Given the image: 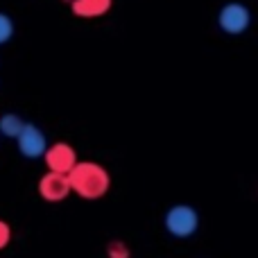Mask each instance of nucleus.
<instances>
[{"mask_svg": "<svg viewBox=\"0 0 258 258\" xmlns=\"http://www.w3.org/2000/svg\"><path fill=\"white\" fill-rule=\"evenodd\" d=\"M68 181H71V190L84 200H100L102 195H107L111 186L109 172L93 161H77V165L68 172Z\"/></svg>", "mask_w": 258, "mask_h": 258, "instance_id": "1", "label": "nucleus"}, {"mask_svg": "<svg viewBox=\"0 0 258 258\" xmlns=\"http://www.w3.org/2000/svg\"><path fill=\"white\" fill-rule=\"evenodd\" d=\"M165 231L174 238H190L200 227V215L192 206L177 204L165 213Z\"/></svg>", "mask_w": 258, "mask_h": 258, "instance_id": "2", "label": "nucleus"}, {"mask_svg": "<svg viewBox=\"0 0 258 258\" xmlns=\"http://www.w3.org/2000/svg\"><path fill=\"white\" fill-rule=\"evenodd\" d=\"M218 25L227 34L238 36L251 25V12L242 3H227L218 12Z\"/></svg>", "mask_w": 258, "mask_h": 258, "instance_id": "3", "label": "nucleus"}, {"mask_svg": "<svg viewBox=\"0 0 258 258\" xmlns=\"http://www.w3.org/2000/svg\"><path fill=\"white\" fill-rule=\"evenodd\" d=\"M16 143H18V152L25 159H43L50 147L45 134L36 125H32V122H25V127H23L21 136L16 138Z\"/></svg>", "mask_w": 258, "mask_h": 258, "instance_id": "4", "label": "nucleus"}, {"mask_svg": "<svg viewBox=\"0 0 258 258\" xmlns=\"http://www.w3.org/2000/svg\"><path fill=\"white\" fill-rule=\"evenodd\" d=\"M43 161L48 165V170H52V172L68 174L77 165V154L68 143H54V145L48 147Z\"/></svg>", "mask_w": 258, "mask_h": 258, "instance_id": "5", "label": "nucleus"}, {"mask_svg": "<svg viewBox=\"0 0 258 258\" xmlns=\"http://www.w3.org/2000/svg\"><path fill=\"white\" fill-rule=\"evenodd\" d=\"M39 192L45 202H61L68 197L71 192V181H68V174L61 172H52L43 174L39 181Z\"/></svg>", "mask_w": 258, "mask_h": 258, "instance_id": "6", "label": "nucleus"}, {"mask_svg": "<svg viewBox=\"0 0 258 258\" xmlns=\"http://www.w3.org/2000/svg\"><path fill=\"white\" fill-rule=\"evenodd\" d=\"M113 0H73L71 9L77 18H100L111 9Z\"/></svg>", "mask_w": 258, "mask_h": 258, "instance_id": "7", "label": "nucleus"}, {"mask_svg": "<svg viewBox=\"0 0 258 258\" xmlns=\"http://www.w3.org/2000/svg\"><path fill=\"white\" fill-rule=\"evenodd\" d=\"M23 127H25V120L21 116H16V113H3L0 116V136L16 141L21 136Z\"/></svg>", "mask_w": 258, "mask_h": 258, "instance_id": "8", "label": "nucleus"}, {"mask_svg": "<svg viewBox=\"0 0 258 258\" xmlns=\"http://www.w3.org/2000/svg\"><path fill=\"white\" fill-rule=\"evenodd\" d=\"M14 36V21L5 12H0V45L9 43Z\"/></svg>", "mask_w": 258, "mask_h": 258, "instance_id": "9", "label": "nucleus"}, {"mask_svg": "<svg viewBox=\"0 0 258 258\" xmlns=\"http://www.w3.org/2000/svg\"><path fill=\"white\" fill-rule=\"evenodd\" d=\"M107 256H109V258H129V256H132V251H129L127 242H122V240H111V242L107 245Z\"/></svg>", "mask_w": 258, "mask_h": 258, "instance_id": "10", "label": "nucleus"}, {"mask_svg": "<svg viewBox=\"0 0 258 258\" xmlns=\"http://www.w3.org/2000/svg\"><path fill=\"white\" fill-rule=\"evenodd\" d=\"M9 240H12V229L5 220H0V249H5L9 245Z\"/></svg>", "mask_w": 258, "mask_h": 258, "instance_id": "11", "label": "nucleus"}]
</instances>
